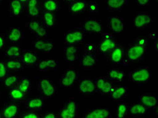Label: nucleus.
<instances>
[{
  "instance_id": "1",
  "label": "nucleus",
  "mask_w": 158,
  "mask_h": 118,
  "mask_svg": "<svg viewBox=\"0 0 158 118\" xmlns=\"http://www.w3.org/2000/svg\"><path fill=\"white\" fill-rule=\"evenodd\" d=\"M148 49V42L145 37L138 38L132 43L127 44V55L130 62H138L144 58Z\"/></svg>"
},
{
  "instance_id": "2",
  "label": "nucleus",
  "mask_w": 158,
  "mask_h": 118,
  "mask_svg": "<svg viewBox=\"0 0 158 118\" xmlns=\"http://www.w3.org/2000/svg\"><path fill=\"white\" fill-rule=\"evenodd\" d=\"M152 77V72L149 66L140 67L128 72V80L139 85L148 83Z\"/></svg>"
},
{
  "instance_id": "3",
  "label": "nucleus",
  "mask_w": 158,
  "mask_h": 118,
  "mask_svg": "<svg viewBox=\"0 0 158 118\" xmlns=\"http://www.w3.org/2000/svg\"><path fill=\"white\" fill-rule=\"evenodd\" d=\"M37 87L41 93L46 98L55 97L58 94V88L51 76H44L39 79Z\"/></svg>"
},
{
  "instance_id": "4",
  "label": "nucleus",
  "mask_w": 158,
  "mask_h": 118,
  "mask_svg": "<svg viewBox=\"0 0 158 118\" xmlns=\"http://www.w3.org/2000/svg\"><path fill=\"white\" fill-rule=\"evenodd\" d=\"M79 114V103L74 98H70L64 103L57 113L58 118H77Z\"/></svg>"
},
{
  "instance_id": "5",
  "label": "nucleus",
  "mask_w": 158,
  "mask_h": 118,
  "mask_svg": "<svg viewBox=\"0 0 158 118\" xmlns=\"http://www.w3.org/2000/svg\"><path fill=\"white\" fill-rule=\"evenodd\" d=\"M78 90L80 96L84 98H89L95 93V80L90 76L78 77Z\"/></svg>"
},
{
  "instance_id": "6",
  "label": "nucleus",
  "mask_w": 158,
  "mask_h": 118,
  "mask_svg": "<svg viewBox=\"0 0 158 118\" xmlns=\"http://www.w3.org/2000/svg\"><path fill=\"white\" fill-rule=\"evenodd\" d=\"M80 28L85 35H98L102 33L103 25L98 18L90 17L85 19Z\"/></svg>"
},
{
  "instance_id": "7",
  "label": "nucleus",
  "mask_w": 158,
  "mask_h": 118,
  "mask_svg": "<svg viewBox=\"0 0 158 118\" xmlns=\"http://www.w3.org/2000/svg\"><path fill=\"white\" fill-rule=\"evenodd\" d=\"M78 78L77 70L74 67H68L60 76L59 84L64 88L73 87L78 81Z\"/></svg>"
},
{
  "instance_id": "8",
  "label": "nucleus",
  "mask_w": 158,
  "mask_h": 118,
  "mask_svg": "<svg viewBox=\"0 0 158 118\" xmlns=\"http://www.w3.org/2000/svg\"><path fill=\"white\" fill-rule=\"evenodd\" d=\"M55 45L52 39L34 38L31 40V49L42 53H50L54 49Z\"/></svg>"
},
{
  "instance_id": "9",
  "label": "nucleus",
  "mask_w": 158,
  "mask_h": 118,
  "mask_svg": "<svg viewBox=\"0 0 158 118\" xmlns=\"http://www.w3.org/2000/svg\"><path fill=\"white\" fill-rule=\"evenodd\" d=\"M154 18L147 12H139L135 14L133 25L136 29L141 30L152 26Z\"/></svg>"
},
{
  "instance_id": "10",
  "label": "nucleus",
  "mask_w": 158,
  "mask_h": 118,
  "mask_svg": "<svg viewBox=\"0 0 158 118\" xmlns=\"http://www.w3.org/2000/svg\"><path fill=\"white\" fill-rule=\"evenodd\" d=\"M85 34L81 28L68 30L64 35V45H80L85 40Z\"/></svg>"
},
{
  "instance_id": "11",
  "label": "nucleus",
  "mask_w": 158,
  "mask_h": 118,
  "mask_svg": "<svg viewBox=\"0 0 158 118\" xmlns=\"http://www.w3.org/2000/svg\"><path fill=\"white\" fill-rule=\"evenodd\" d=\"M118 45L119 43L112 35L105 33L102 34V39L98 44V49L104 55H106Z\"/></svg>"
},
{
  "instance_id": "12",
  "label": "nucleus",
  "mask_w": 158,
  "mask_h": 118,
  "mask_svg": "<svg viewBox=\"0 0 158 118\" xmlns=\"http://www.w3.org/2000/svg\"><path fill=\"white\" fill-rule=\"evenodd\" d=\"M27 29L33 33L36 38L47 39L48 37V28L38 20H31L26 23Z\"/></svg>"
},
{
  "instance_id": "13",
  "label": "nucleus",
  "mask_w": 158,
  "mask_h": 118,
  "mask_svg": "<svg viewBox=\"0 0 158 118\" xmlns=\"http://www.w3.org/2000/svg\"><path fill=\"white\" fill-rule=\"evenodd\" d=\"M125 54V49L123 45L119 44L114 48L108 54L105 55L107 61L114 66L120 65L123 62Z\"/></svg>"
},
{
  "instance_id": "14",
  "label": "nucleus",
  "mask_w": 158,
  "mask_h": 118,
  "mask_svg": "<svg viewBox=\"0 0 158 118\" xmlns=\"http://www.w3.org/2000/svg\"><path fill=\"white\" fill-rule=\"evenodd\" d=\"M2 117L16 118L20 116V103L11 101L3 106L2 109Z\"/></svg>"
},
{
  "instance_id": "15",
  "label": "nucleus",
  "mask_w": 158,
  "mask_h": 118,
  "mask_svg": "<svg viewBox=\"0 0 158 118\" xmlns=\"http://www.w3.org/2000/svg\"><path fill=\"white\" fill-rule=\"evenodd\" d=\"M84 118H110L112 117V110L107 107H95L85 111Z\"/></svg>"
},
{
  "instance_id": "16",
  "label": "nucleus",
  "mask_w": 158,
  "mask_h": 118,
  "mask_svg": "<svg viewBox=\"0 0 158 118\" xmlns=\"http://www.w3.org/2000/svg\"><path fill=\"white\" fill-rule=\"evenodd\" d=\"M107 26L114 33L119 34L125 30L123 19L118 16H112L107 18Z\"/></svg>"
},
{
  "instance_id": "17",
  "label": "nucleus",
  "mask_w": 158,
  "mask_h": 118,
  "mask_svg": "<svg viewBox=\"0 0 158 118\" xmlns=\"http://www.w3.org/2000/svg\"><path fill=\"white\" fill-rule=\"evenodd\" d=\"M39 53L33 49H22L21 59L24 67H31L35 66L39 61Z\"/></svg>"
},
{
  "instance_id": "18",
  "label": "nucleus",
  "mask_w": 158,
  "mask_h": 118,
  "mask_svg": "<svg viewBox=\"0 0 158 118\" xmlns=\"http://www.w3.org/2000/svg\"><path fill=\"white\" fill-rule=\"evenodd\" d=\"M79 45H64V59L68 63H74L78 58Z\"/></svg>"
},
{
  "instance_id": "19",
  "label": "nucleus",
  "mask_w": 158,
  "mask_h": 118,
  "mask_svg": "<svg viewBox=\"0 0 158 118\" xmlns=\"http://www.w3.org/2000/svg\"><path fill=\"white\" fill-rule=\"evenodd\" d=\"M96 92L102 95L110 94L114 86L111 82L105 77H98L95 79Z\"/></svg>"
},
{
  "instance_id": "20",
  "label": "nucleus",
  "mask_w": 158,
  "mask_h": 118,
  "mask_svg": "<svg viewBox=\"0 0 158 118\" xmlns=\"http://www.w3.org/2000/svg\"><path fill=\"white\" fill-rule=\"evenodd\" d=\"M139 101L148 109L157 108L158 99L155 92H144L140 96Z\"/></svg>"
},
{
  "instance_id": "21",
  "label": "nucleus",
  "mask_w": 158,
  "mask_h": 118,
  "mask_svg": "<svg viewBox=\"0 0 158 118\" xmlns=\"http://www.w3.org/2000/svg\"><path fill=\"white\" fill-rule=\"evenodd\" d=\"M38 71H56L58 67V62L54 59H42L39 60L35 65Z\"/></svg>"
},
{
  "instance_id": "22",
  "label": "nucleus",
  "mask_w": 158,
  "mask_h": 118,
  "mask_svg": "<svg viewBox=\"0 0 158 118\" xmlns=\"http://www.w3.org/2000/svg\"><path fill=\"white\" fill-rule=\"evenodd\" d=\"M27 16L32 18L40 17L41 8L39 0H28L26 5Z\"/></svg>"
},
{
  "instance_id": "23",
  "label": "nucleus",
  "mask_w": 158,
  "mask_h": 118,
  "mask_svg": "<svg viewBox=\"0 0 158 118\" xmlns=\"http://www.w3.org/2000/svg\"><path fill=\"white\" fill-rule=\"evenodd\" d=\"M87 10V5L84 0H74L68 6V13L72 16H77L84 13Z\"/></svg>"
},
{
  "instance_id": "24",
  "label": "nucleus",
  "mask_w": 158,
  "mask_h": 118,
  "mask_svg": "<svg viewBox=\"0 0 158 118\" xmlns=\"http://www.w3.org/2000/svg\"><path fill=\"white\" fill-rule=\"evenodd\" d=\"M96 60L95 53L86 51L81 57L80 63L83 68L91 70L95 66Z\"/></svg>"
},
{
  "instance_id": "25",
  "label": "nucleus",
  "mask_w": 158,
  "mask_h": 118,
  "mask_svg": "<svg viewBox=\"0 0 158 118\" xmlns=\"http://www.w3.org/2000/svg\"><path fill=\"white\" fill-rule=\"evenodd\" d=\"M7 37L11 43L18 44L22 41L24 38V33L21 28L16 26H11L9 28Z\"/></svg>"
},
{
  "instance_id": "26",
  "label": "nucleus",
  "mask_w": 158,
  "mask_h": 118,
  "mask_svg": "<svg viewBox=\"0 0 158 118\" xmlns=\"http://www.w3.org/2000/svg\"><path fill=\"white\" fill-rule=\"evenodd\" d=\"M147 113H148V109L139 101L131 105L128 113L129 115L132 116H139L143 117Z\"/></svg>"
},
{
  "instance_id": "27",
  "label": "nucleus",
  "mask_w": 158,
  "mask_h": 118,
  "mask_svg": "<svg viewBox=\"0 0 158 118\" xmlns=\"http://www.w3.org/2000/svg\"><path fill=\"white\" fill-rule=\"evenodd\" d=\"M44 107V100L40 96L29 98L26 103V109L30 112H35L41 109Z\"/></svg>"
},
{
  "instance_id": "28",
  "label": "nucleus",
  "mask_w": 158,
  "mask_h": 118,
  "mask_svg": "<svg viewBox=\"0 0 158 118\" xmlns=\"http://www.w3.org/2000/svg\"><path fill=\"white\" fill-rule=\"evenodd\" d=\"M21 56H22V49L20 45L14 43L10 44L4 53V59H6L21 58Z\"/></svg>"
},
{
  "instance_id": "29",
  "label": "nucleus",
  "mask_w": 158,
  "mask_h": 118,
  "mask_svg": "<svg viewBox=\"0 0 158 118\" xmlns=\"http://www.w3.org/2000/svg\"><path fill=\"white\" fill-rule=\"evenodd\" d=\"M126 77V72L118 68H112L107 71V78L110 82H123Z\"/></svg>"
},
{
  "instance_id": "30",
  "label": "nucleus",
  "mask_w": 158,
  "mask_h": 118,
  "mask_svg": "<svg viewBox=\"0 0 158 118\" xmlns=\"http://www.w3.org/2000/svg\"><path fill=\"white\" fill-rule=\"evenodd\" d=\"M110 96L113 101L120 102L128 96L127 88L113 87L110 92Z\"/></svg>"
},
{
  "instance_id": "31",
  "label": "nucleus",
  "mask_w": 158,
  "mask_h": 118,
  "mask_svg": "<svg viewBox=\"0 0 158 118\" xmlns=\"http://www.w3.org/2000/svg\"><path fill=\"white\" fill-rule=\"evenodd\" d=\"M43 24L47 28H56L57 24V18L54 13L43 11L41 14Z\"/></svg>"
},
{
  "instance_id": "32",
  "label": "nucleus",
  "mask_w": 158,
  "mask_h": 118,
  "mask_svg": "<svg viewBox=\"0 0 158 118\" xmlns=\"http://www.w3.org/2000/svg\"><path fill=\"white\" fill-rule=\"evenodd\" d=\"M24 6L18 0H10L8 4L10 16L19 17L23 13Z\"/></svg>"
},
{
  "instance_id": "33",
  "label": "nucleus",
  "mask_w": 158,
  "mask_h": 118,
  "mask_svg": "<svg viewBox=\"0 0 158 118\" xmlns=\"http://www.w3.org/2000/svg\"><path fill=\"white\" fill-rule=\"evenodd\" d=\"M5 64L8 71H22L24 67L21 58L8 59L5 61Z\"/></svg>"
},
{
  "instance_id": "34",
  "label": "nucleus",
  "mask_w": 158,
  "mask_h": 118,
  "mask_svg": "<svg viewBox=\"0 0 158 118\" xmlns=\"http://www.w3.org/2000/svg\"><path fill=\"white\" fill-rule=\"evenodd\" d=\"M127 5V0H106V9L107 11H121Z\"/></svg>"
},
{
  "instance_id": "35",
  "label": "nucleus",
  "mask_w": 158,
  "mask_h": 118,
  "mask_svg": "<svg viewBox=\"0 0 158 118\" xmlns=\"http://www.w3.org/2000/svg\"><path fill=\"white\" fill-rule=\"evenodd\" d=\"M16 87L24 93L26 94L31 91L32 87H33V83H32V80L29 77L24 76L21 77L19 80Z\"/></svg>"
},
{
  "instance_id": "36",
  "label": "nucleus",
  "mask_w": 158,
  "mask_h": 118,
  "mask_svg": "<svg viewBox=\"0 0 158 118\" xmlns=\"http://www.w3.org/2000/svg\"><path fill=\"white\" fill-rule=\"evenodd\" d=\"M8 95L11 101H23L25 97V93L20 90L16 86L10 88Z\"/></svg>"
},
{
  "instance_id": "37",
  "label": "nucleus",
  "mask_w": 158,
  "mask_h": 118,
  "mask_svg": "<svg viewBox=\"0 0 158 118\" xmlns=\"http://www.w3.org/2000/svg\"><path fill=\"white\" fill-rule=\"evenodd\" d=\"M42 9L44 11L56 13L59 8L58 2L57 0H44L42 3Z\"/></svg>"
},
{
  "instance_id": "38",
  "label": "nucleus",
  "mask_w": 158,
  "mask_h": 118,
  "mask_svg": "<svg viewBox=\"0 0 158 118\" xmlns=\"http://www.w3.org/2000/svg\"><path fill=\"white\" fill-rule=\"evenodd\" d=\"M130 104L128 103H119L116 107V117L118 118H125L128 117V109Z\"/></svg>"
},
{
  "instance_id": "39",
  "label": "nucleus",
  "mask_w": 158,
  "mask_h": 118,
  "mask_svg": "<svg viewBox=\"0 0 158 118\" xmlns=\"http://www.w3.org/2000/svg\"><path fill=\"white\" fill-rule=\"evenodd\" d=\"M19 78L17 76L11 75V76H8L4 80V86L6 87L12 88L16 87L19 82Z\"/></svg>"
},
{
  "instance_id": "40",
  "label": "nucleus",
  "mask_w": 158,
  "mask_h": 118,
  "mask_svg": "<svg viewBox=\"0 0 158 118\" xmlns=\"http://www.w3.org/2000/svg\"><path fill=\"white\" fill-rule=\"evenodd\" d=\"M8 72L6 68L4 61L0 60V81H4V80L8 76Z\"/></svg>"
},
{
  "instance_id": "41",
  "label": "nucleus",
  "mask_w": 158,
  "mask_h": 118,
  "mask_svg": "<svg viewBox=\"0 0 158 118\" xmlns=\"http://www.w3.org/2000/svg\"><path fill=\"white\" fill-rule=\"evenodd\" d=\"M88 12L91 14H96L99 13V4L96 1L89 2L88 6Z\"/></svg>"
},
{
  "instance_id": "42",
  "label": "nucleus",
  "mask_w": 158,
  "mask_h": 118,
  "mask_svg": "<svg viewBox=\"0 0 158 118\" xmlns=\"http://www.w3.org/2000/svg\"><path fill=\"white\" fill-rule=\"evenodd\" d=\"M20 117L23 118H41V115L40 113L28 111V112L23 113V115H20Z\"/></svg>"
},
{
  "instance_id": "43",
  "label": "nucleus",
  "mask_w": 158,
  "mask_h": 118,
  "mask_svg": "<svg viewBox=\"0 0 158 118\" xmlns=\"http://www.w3.org/2000/svg\"><path fill=\"white\" fill-rule=\"evenodd\" d=\"M41 118H58L57 113L52 110L47 111L41 115Z\"/></svg>"
},
{
  "instance_id": "44",
  "label": "nucleus",
  "mask_w": 158,
  "mask_h": 118,
  "mask_svg": "<svg viewBox=\"0 0 158 118\" xmlns=\"http://www.w3.org/2000/svg\"><path fill=\"white\" fill-rule=\"evenodd\" d=\"M153 0H134V4L137 6H147Z\"/></svg>"
},
{
  "instance_id": "45",
  "label": "nucleus",
  "mask_w": 158,
  "mask_h": 118,
  "mask_svg": "<svg viewBox=\"0 0 158 118\" xmlns=\"http://www.w3.org/2000/svg\"><path fill=\"white\" fill-rule=\"evenodd\" d=\"M86 51L95 53V52L98 51V47H97L95 44L93 43H89L87 45H86Z\"/></svg>"
},
{
  "instance_id": "46",
  "label": "nucleus",
  "mask_w": 158,
  "mask_h": 118,
  "mask_svg": "<svg viewBox=\"0 0 158 118\" xmlns=\"http://www.w3.org/2000/svg\"><path fill=\"white\" fill-rule=\"evenodd\" d=\"M6 38V34L0 33V49H2L5 47Z\"/></svg>"
},
{
  "instance_id": "47",
  "label": "nucleus",
  "mask_w": 158,
  "mask_h": 118,
  "mask_svg": "<svg viewBox=\"0 0 158 118\" xmlns=\"http://www.w3.org/2000/svg\"><path fill=\"white\" fill-rule=\"evenodd\" d=\"M18 1H19L21 3H22L23 6H24V7L26 6L27 3V2L28 1V0H18Z\"/></svg>"
},
{
  "instance_id": "48",
  "label": "nucleus",
  "mask_w": 158,
  "mask_h": 118,
  "mask_svg": "<svg viewBox=\"0 0 158 118\" xmlns=\"http://www.w3.org/2000/svg\"><path fill=\"white\" fill-rule=\"evenodd\" d=\"M64 1H66V2H73V1H74V0H64Z\"/></svg>"
},
{
  "instance_id": "49",
  "label": "nucleus",
  "mask_w": 158,
  "mask_h": 118,
  "mask_svg": "<svg viewBox=\"0 0 158 118\" xmlns=\"http://www.w3.org/2000/svg\"><path fill=\"white\" fill-rule=\"evenodd\" d=\"M1 117H2V113L1 111H0V118H1Z\"/></svg>"
}]
</instances>
